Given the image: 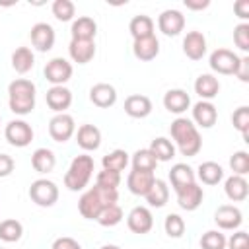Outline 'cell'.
I'll list each match as a JSON object with an SVG mask.
<instances>
[{
  "instance_id": "6da1fadb",
  "label": "cell",
  "mask_w": 249,
  "mask_h": 249,
  "mask_svg": "<svg viewBox=\"0 0 249 249\" xmlns=\"http://www.w3.org/2000/svg\"><path fill=\"white\" fill-rule=\"evenodd\" d=\"M169 132H171V138H173V146L179 148V152L187 158H193L200 152L202 148V138H200V132L196 128V124L185 117H177L171 126H169Z\"/></svg>"
},
{
  "instance_id": "7a4b0ae2",
  "label": "cell",
  "mask_w": 249,
  "mask_h": 249,
  "mask_svg": "<svg viewBox=\"0 0 249 249\" xmlns=\"http://www.w3.org/2000/svg\"><path fill=\"white\" fill-rule=\"evenodd\" d=\"M119 198V191L117 189H105L99 185H93L91 189H88L80 200H78V210L86 220H97V216L101 214V210L109 204H117Z\"/></svg>"
},
{
  "instance_id": "3957f363",
  "label": "cell",
  "mask_w": 249,
  "mask_h": 249,
  "mask_svg": "<svg viewBox=\"0 0 249 249\" xmlns=\"http://www.w3.org/2000/svg\"><path fill=\"white\" fill-rule=\"evenodd\" d=\"M8 105L16 115H29L35 109V84L27 78H16L8 86Z\"/></svg>"
},
{
  "instance_id": "277c9868",
  "label": "cell",
  "mask_w": 249,
  "mask_h": 249,
  "mask_svg": "<svg viewBox=\"0 0 249 249\" xmlns=\"http://www.w3.org/2000/svg\"><path fill=\"white\" fill-rule=\"evenodd\" d=\"M93 167H95V163H93L91 156H88V154L76 156L70 161L68 171L64 173V187L68 191H82L89 183V179L93 175Z\"/></svg>"
},
{
  "instance_id": "5b68a950",
  "label": "cell",
  "mask_w": 249,
  "mask_h": 249,
  "mask_svg": "<svg viewBox=\"0 0 249 249\" xmlns=\"http://www.w3.org/2000/svg\"><path fill=\"white\" fill-rule=\"evenodd\" d=\"M29 198L37 206L49 208L58 200V187L51 179H35L29 187Z\"/></svg>"
},
{
  "instance_id": "8992f818",
  "label": "cell",
  "mask_w": 249,
  "mask_h": 249,
  "mask_svg": "<svg viewBox=\"0 0 249 249\" xmlns=\"http://www.w3.org/2000/svg\"><path fill=\"white\" fill-rule=\"evenodd\" d=\"M4 136H6L8 144H12L16 148H25L33 140V128H31L29 123H25L21 119H16V121H10L6 124Z\"/></svg>"
},
{
  "instance_id": "52a82bcc",
  "label": "cell",
  "mask_w": 249,
  "mask_h": 249,
  "mask_svg": "<svg viewBox=\"0 0 249 249\" xmlns=\"http://www.w3.org/2000/svg\"><path fill=\"white\" fill-rule=\"evenodd\" d=\"M76 132V123L74 117L68 113H56L51 121H49V134L54 142H66L74 136Z\"/></svg>"
},
{
  "instance_id": "ba28073f",
  "label": "cell",
  "mask_w": 249,
  "mask_h": 249,
  "mask_svg": "<svg viewBox=\"0 0 249 249\" xmlns=\"http://www.w3.org/2000/svg\"><path fill=\"white\" fill-rule=\"evenodd\" d=\"M208 64L214 72L231 76V74H235V70L239 66V56L230 49H216V51H212Z\"/></svg>"
},
{
  "instance_id": "9c48e42d",
  "label": "cell",
  "mask_w": 249,
  "mask_h": 249,
  "mask_svg": "<svg viewBox=\"0 0 249 249\" xmlns=\"http://www.w3.org/2000/svg\"><path fill=\"white\" fill-rule=\"evenodd\" d=\"M43 72L47 82H51L53 86H64L72 78V64L62 56H54L45 64Z\"/></svg>"
},
{
  "instance_id": "30bf717a",
  "label": "cell",
  "mask_w": 249,
  "mask_h": 249,
  "mask_svg": "<svg viewBox=\"0 0 249 249\" xmlns=\"http://www.w3.org/2000/svg\"><path fill=\"white\" fill-rule=\"evenodd\" d=\"M126 226L132 233L144 235L154 228V216L146 206H134L126 216Z\"/></svg>"
},
{
  "instance_id": "8fae6325",
  "label": "cell",
  "mask_w": 249,
  "mask_h": 249,
  "mask_svg": "<svg viewBox=\"0 0 249 249\" xmlns=\"http://www.w3.org/2000/svg\"><path fill=\"white\" fill-rule=\"evenodd\" d=\"M175 193H177V204L187 212L196 210L202 204V198H204V191H202L200 185H196V181L177 189Z\"/></svg>"
},
{
  "instance_id": "7c38bea8",
  "label": "cell",
  "mask_w": 249,
  "mask_h": 249,
  "mask_svg": "<svg viewBox=\"0 0 249 249\" xmlns=\"http://www.w3.org/2000/svg\"><path fill=\"white\" fill-rule=\"evenodd\" d=\"M29 37H31V45H33L39 53H47V51H51L53 45H54V39H56L53 25H49V23H45V21L35 23V25L31 27Z\"/></svg>"
},
{
  "instance_id": "4fadbf2b",
  "label": "cell",
  "mask_w": 249,
  "mask_h": 249,
  "mask_svg": "<svg viewBox=\"0 0 249 249\" xmlns=\"http://www.w3.org/2000/svg\"><path fill=\"white\" fill-rule=\"evenodd\" d=\"M158 27L163 35L167 37H175L183 31L185 27V16L179 12V10H163L158 18Z\"/></svg>"
},
{
  "instance_id": "5bb4252c",
  "label": "cell",
  "mask_w": 249,
  "mask_h": 249,
  "mask_svg": "<svg viewBox=\"0 0 249 249\" xmlns=\"http://www.w3.org/2000/svg\"><path fill=\"white\" fill-rule=\"evenodd\" d=\"M214 222L218 224L220 230H237L243 222V214L233 204H222L214 212Z\"/></svg>"
},
{
  "instance_id": "9a60e30c",
  "label": "cell",
  "mask_w": 249,
  "mask_h": 249,
  "mask_svg": "<svg viewBox=\"0 0 249 249\" xmlns=\"http://www.w3.org/2000/svg\"><path fill=\"white\" fill-rule=\"evenodd\" d=\"M156 181V175L154 171H138V169H132L126 177V187L132 195H138V196H146V193L150 191V187L154 185Z\"/></svg>"
},
{
  "instance_id": "2e32d148",
  "label": "cell",
  "mask_w": 249,
  "mask_h": 249,
  "mask_svg": "<svg viewBox=\"0 0 249 249\" xmlns=\"http://www.w3.org/2000/svg\"><path fill=\"white\" fill-rule=\"evenodd\" d=\"M89 99L95 107L99 109H109L117 103V89L111 86V84H105V82H99L95 84L91 89H89Z\"/></svg>"
},
{
  "instance_id": "e0dca14e",
  "label": "cell",
  "mask_w": 249,
  "mask_h": 249,
  "mask_svg": "<svg viewBox=\"0 0 249 249\" xmlns=\"http://www.w3.org/2000/svg\"><path fill=\"white\" fill-rule=\"evenodd\" d=\"M183 53L191 60H200L206 54V37L200 31H189L183 39Z\"/></svg>"
},
{
  "instance_id": "ac0fdd59",
  "label": "cell",
  "mask_w": 249,
  "mask_h": 249,
  "mask_svg": "<svg viewBox=\"0 0 249 249\" xmlns=\"http://www.w3.org/2000/svg\"><path fill=\"white\" fill-rule=\"evenodd\" d=\"M47 105L54 113H66V109L72 105V91L66 86H53L47 91Z\"/></svg>"
},
{
  "instance_id": "d6986e66",
  "label": "cell",
  "mask_w": 249,
  "mask_h": 249,
  "mask_svg": "<svg viewBox=\"0 0 249 249\" xmlns=\"http://www.w3.org/2000/svg\"><path fill=\"white\" fill-rule=\"evenodd\" d=\"M193 121L202 128L214 126L216 121H218V111H216L214 103L212 101H202V99L198 103H195L193 105Z\"/></svg>"
},
{
  "instance_id": "ffe728a7",
  "label": "cell",
  "mask_w": 249,
  "mask_h": 249,
  "mask_svg": "<svg viewBox=\"0 0 249 249\" xmlns=\"http://www.w3.org/2000/svg\"><path fill=\"white\" fill-rule=\"evenodd\" d=\"M76 142L82 150L93 152L101 146V130L95 124H82L76 132Z\"/></svg>"
},
{
  "instance_id": "44dd1931",
  "label": "cell",
  "mask_w": 249,
  "mask_h": 249,
  "mask_svg": "<svg viewBox=\"0 0 249 249\" xmlns=\"http://www.w3.org/2000/svg\"><path fill=\"white\" fill-rule=\"evenodd\" d=\"M191 105V97L185 89L181 88H175V89H169L165 91L163 95V107L169 111V113H175V115H181L189 109Z\"/></svg>"
},
{
  "instance_id": "7402d4cb",
  "label": "cell",
  "mask_w": 249,
  "mask_h": 249,
  "mask_svg": "<svg viewBox=\"0 0 249 249\" xmlns=\"http://www.w3.org/2000/svg\"><path fill=\"white\" fill-rule=\"evenodd\" d=\"M124 113L132 119H144L152 113V101L150 97L146 95H140V93H134V95H128L124 99Z\"/></svg>"
},
{
  "instance_id": "603a6c76",
  "label": "cell",
  "mask_w": 249,
  "mask_h": 249,
  "mask_svg": "<svg viewBox=\"0 0 249 249\" xmlns=\"http://www.w3.org/2000/svg\"><path fill=\"white\" fill-rule=\"evenodd\" d=\"M70 33H72V39H78V41H93V37L97 33V23L89 16H80L78 19L72 21Z\"/></svg>"
},
{
  "instance_id": "cb8c5ba5",
  "label": "cell",
  "mask_w": 249,
  "mask_h": 249,
  "mask_svg": "<svg viewBox=\"0 0 249 249\" xmlns=\"http://www.w3.org/2000/svg\"><path fill=\"white\" fill-rule=\"evenodd\" d=\"M132 53L138 60H154L160 54V41L156 39V35L152 37H144V39H136L132 43Z\"/></svg>"
},
{
  "instance_id": "d4e9b609",
  "label": "cell",
  "mask_w": 249,
  "mask_h": 249,
  "mask_svg": "<svg viewBox=\"0 0 249 249\" xmlns=\"http://www.w3.org/2000/svg\"><path fill=\"white\" fill-rule=\"evenodd\" d=\"M220 91V82L214 74H200L195 80V93L202 99V101H210L218 95Z\"/></svg>"
},
{
  "instance_id": "484cf974",
  "label": "cell",
  "mask_w": 249,
  "mask_h": 249,
  "mask_svg": "<svg viewBox=\"0 0 249 249\" xmlns=\"http://www.w3.org/2000/svg\"><path fill=\"white\" fill-rule=\"evenodd\" d=\"M68 54L78 64H88L95 56V43L93 41H78L72 39L68 45Z\"/></svg>"
},
{
  "instance_id": "4316f807",
  "label": "cell",
  "mask_w": 249,
  "mask_h": 249,
  "mask_svg": "<svg viewBox=\"0 0 249 249\" xmlns=\"http://www.w3.org/2000/svg\"><path fill=\"white\" fill-rule=\"evenodd\" d=\"M224 193L231 202H241L249 195V183L241 175H231L224 183Z\"/></svg>"
},
{
  "instance_id": "83f0119b",
  "label": "cell",
  "mask_w": 249,
  "mask_h": 249,
  "mask_svg": "<svg viewBox=\"0 0 249 249\" xmlns=\"http://www.w3.org/2000/svg\"><path fill=\"white\" fill-rule=\"evenodd\" d=\"M31 165L37 173H51L56 165V156L49 148H37L31 154Z\"/></svg>"
},
{
  "instance_id": "f1b7e54d",
  "label": "cell",
  "mask_w": 249,
  "mask_h": 249,
  "mask_svg": "<svg viewBox=\"0 0 249 249\" xmlns=\"http://www.w3.org/2000/svg\"><path fill=\"white\" fill-rule=\"evenodd\" d=\"M35 64V54L29 47H18L12 53V68L18 74H27Z\"/></svg>"
},
{
  "instance_id": "f546056e",
  "label": "cell",
  "mask_w": 249,
  "mask_h": 249,
  "mask_svg": "<svg viewBox=\"0 0 249 249\" xmlns=\"http://www.w3.org/2000/svg\"><path fill=\"white\" fill-rule=\"evenodd\" d=\"M204 185H218L224 179V169L216 161H202L195 173Z\"/></svg>"
},
{
  "instance_id": "4dcf8cb0",
  "label": "cell",
  "mask_w": 249,
  "mask_h": 249,
  "mask_svg": "<svg viewBox=\"0 0 249 249\" xmlns=\"http://www.w3.org/2000/svg\"><path fill=\"white\" fill-rule=\"evenodd\" d=\"M195 179H196V175H195L193 167L187 165V163H175L169 169V181H171V187L175 191L189 185V183H195Z\"/></svg>"
},
{
  "instance_id": "1f68e13d",
  "label": "cell",
  "mask_w": 249,
  "mask_h": 249,
  "mask_svg": "<svg viewBox=\"0 0 249 249\" xmlns=\"http://www.w3.org/2000/svg\"><path fill=\"white\" fill-rule=\"evenodd\" d=\"M128 31L132 35V39H144V37H152L154 35V19L150 16H134L128 23Z\"/></svg>"
},
{
  "instance_id": "d6a6232c",
  "label": "cell",
  "mask_w": 249,
  "mask_h": 249,
  "mask_svg": "<svg viewBox=\"0 0 249 249\" xmlns=\"http://www.w3.org/2000/svg\"><path fill=\"white\" fill-rule=\"evenodd\" d=\"M167 198H169V187L163 179H156L154 185L150 187V191L146 193V200L152 208H161L167 204Z\"/></svg>"
},
{
  "instance_id": "836d02e7",
  "label": "cell",
  "mask_w": 249,
  "mask_h": 249,
  "mask_svg": "<svg viewBox=\"0 0 249 249\" xmlns=\"http://www.w3.org/2000/svg\"><path fill=\"white\" fill-rule=\"evenodd\" d=\"M148 150L154 154V158L158 160V163H160V161H169V160L175 156V146H173V142L167 140L165 136L154 138Z\"/></svg>"
},
{
  "instance_id": "e575fe53",
  "label": "cell",
  "mask_w": 249,
  "mask_h": 249,
  "mask_svg": "<svg viewBox=\"0 0 249 249\" xmlns=\"http://www.w3.org/2000/svg\"><path fill=\"white\" fill-rule=\"evenodd\" d=\"M23 235V226L19 220L16 218H8V220H2L0 222V239L6 241V243H14V241H19Z\"/></svg>"
},
{
  "instance_id": "d590c367",
  "label": "cell",
  "mask_w": 249,
  "mask_h": 249,
  "mask_svg": "<svg viewBox=\"0 0 249 249\" xmlns=\"http://www.w3.org/2000/svg\"><path fill=\"white\" fill-rule=\"evenodd\" d=\"M101 165H103V169L121 173V171L128 165V154H126L124 150H113V152H109L107 156H103Z\"/></svg>"
},
{
  "instance_id": "8d00e7d4",
  "label": "cell",
  "mask_w": 249,
  "mask_h": 249,
  "mask_svg": "<svg viewBox=\"0 0 249 249\" xmlns=\"http://www.w3.org/2000/svg\"><path fill=\"white\" fill-rule=\"evenodd\" d=\"M156 165H158V160L154 158V154L148 148L136 150L132 154V169H138V171H154Z\"/></svg>"
},
{
  "instance_id": "74e56055",
  "label": "cell",
  "mask_w": 249,
  "mask_h": 249,
  "mask_svg": "<svg viewBox=\"0 0 249 249\" xmlns=\"http://www.w3.org/2000/svg\"><path fill=\"white\" fill-rule=\"evenodd\" d=\"M121 220H123V210H121L119 204H109V206H105V208L101 210V214L97 216V222H99V226H103V228H113V226H117Z\"/></svg>"
},
{
  "instance_id": "f35d334b",
  "label": "cell",
  "mask_w": 249,
  "mask_h": 249,
  "mask_svg": "<svg viewBox=\"0 0 249 249\" xmlns=\"http://www.w3.org/2000/svg\"><path fill=\"white\" fill-rule=\"evenodd\" d=\"M231 123H233V128L239 130L241 136H243L245 142H247V132H249V107H247V105L237 107V109L231 113Z\"/></svg>"
},
{
  "instance_id": "ab89813d",
  "label": "cell",
  "mask_w": 249,
  "mask_h": 249,
  "mask_svg": "<svg viewBox=\"0 0 249 249\" xmlns=\"http://www.w3.org/2000/svg\"><path fill=\"white\" fill-rule=\"evenodd\" d=\"M163 230L169 237L179 239L185 233V220L179 214H167L165 220H163Z\"/></svg>"
},
{
  "instance_id": "60d3db41",
  "label": "cell",
  "mask_w": 249,
  "mask_h": 249,
  "mask_svg": "<svg viewBox=\"0 0 249 249\" xmlns=\"http://www.w3.org/2000/svg\"><path fill=\"white\" fill-rule=\"evenodd\" d=\"M76 14V6L70 0H54L53 2V16L58 21H70Z\"/></svg>"
},
{
  "instance_id": "b9f144b4",
  "label": "cell",
  "mask_w": 249,
  "mask_h": 249,
  "mask_svg": "<svg viewBox=\"0 0 249 249\" xmlns=\"http://www.w3.org/2000/svg\"><path fill=\"white\" fill-rule=\"evenodd\" d=\"M200 247L202 249H226V235L218 230H208L200 237Z\"/></svg>"
},
{
  "instance_id": "7bdbcfd3",
  "label": "cell",
  "mask_w": 249,
  "mask_h": 249,
  "mask_svg": "<svg viewBox=\"0 0 249 249\" xmlns=\"http://www.w3.org/2000/svg\"><path fill=\"white\" fill-rule=\"evenodd\" d=\"M230 167L233 171V175H245L249 173V154L245 150H239L235 152L231 158H230Z\"/></svg>"
},
{
  "instance_id": "ee69618b",
  "label": "cell",
  "mask_w": 249,
  "mask_h": 249,
  "mask_svg": "<svg viewBox=\"0 0 249 249\" xmlns=\"http://www.w3.org/2000/svg\"><path fill=\"white\" fill-rule=\"evenodd\" d=\"M233 43H235V47L239 51H243V53L249 51V23L247 21L235 25V29H233Z\"/></svg>"
},
{
  "instance_id": "f6af8a7d",
  "label": "cell",
  "mask_w": 249,
  "mask_h": 249,
  "mask_svg": "<svg viewBox=\"0 0 249 249\" xmlns=\"http://www.w3.org/2000/svg\"><path fill=\"white\" fill-rule=\"evenodd\" d=\"M121 183V173L117 171H109V169H101L95 177V185L105 187V189H117Z\"/></svg>"
},
{
  "instance_id": "bcb514c9",
  "label": "cell",
  "mask_w": 249,
  "mask_h": 249,
  "mask_svg": "<svg viewBox=\"0 0 249 249\" xmlns=\"http://www.w3.org/2000/svg\"><path fill=\"white\" fill-rule=\"evenodd\" d=\"M226 247L228 249H249V235H247V231L239 230V231L231 233V237L226 239Z\"/></svg>"
},
{
  "instance_id": "7dc6e473",
  "label": "cell",
  "mask_w": 249,
  "mask_h": 249,
  "mask_svg": "<svg viewBox=\"0 0 249 249\" xmlns=\"http://www.w3.org/2000/svg\"><path fill=\"white\" fill-rule=\"evenodd\" d=\"M51 249H82V245H80L74 237L64 235V237H56V239L53 241V247H51Z\"/></svg>"
},
{
  "instance_id": "c3c4849f",
  "label": "cell",
  "mask_w": 249,
  "mask_h": 249,
  "mask_svg": "<svg viewBox=\"0 0 249 249\" xmlns=\"http://www.w3.org/2000/svg\"><path fill=\"white\" fill-rule=\"evenodd\" d=\"M16 167V161L8 154H0V177H8Z\"/></svg>"
},
{
  "instance_id": "681fc988",
  "label": "cell",
  "mask_w": 249,
  "mask_h": 249,
  "mask_svg": "<svg viewBox=\"0 0 249 249\" xmlns=\"http://www.w3.org/2000/svg\"><path fill=\"white\" fill-rule=\"evenodd\" d=\"M235 76L241 80V82H249V56H241L239 58V66L235 70Z\"/></svg>"
},
{
  "instance_id": "f907efd6",
  "label": "cell",
  "mask_w": 249,
  "mask_h": 249,
  "mask_svg": "<svg viewBox=\"0 0 249 249\" xmlns=\"http://www.w3.org/2000/svg\"><path fill=\"white\" fill-rule=\"evenodd\" d=\"M233 12H235L237 18L247 19V18H249V0H237V2L233 4Z\"/></svg>"
},
{
  "instance_id": "816d5d0a",
  "label": "cell",
  "mask_w": 249,
  "mask_h": 249,
  "mask_svg": "<svg viewBox=\"0 0 249 249\" xmlns=\"http://www.w3.org/2000/svg\"><path fill=\"white\" fill-rule=\"evenodd\" d=\"M185 6L189 10H204L210 6V0H185Z\"/></svg>"
},
{
  "instance_id": "f5cc1de1",
  "label": "cell",
  "mask_w": 249,
  "mask_h": 249,
  "mask_svg": "<svg viewBox=\"0 0 249 249\" xmlns=\"http://www.w3.org/2000/svg\"><path fill=\"white\" fill-rule=\"evenodd\" d=\"M101 249H121L119 245H113V243H107V245H103Z\"/></svg>"
},
{
  "instance_id": "db71d44e",
  "label": "cell",
  "mask_w": 249,
  "mask_h": 249,
  "mask_svg": "<svg viewBox=\"0 0 249 249\" xmlns=\"http://www.w3.org/2000/svg\"><path fill=\"white\" fill-rule=\"evenodd\" d=\"M0 249H4V247H0Z\"/></svg>"
}]
</instances>
